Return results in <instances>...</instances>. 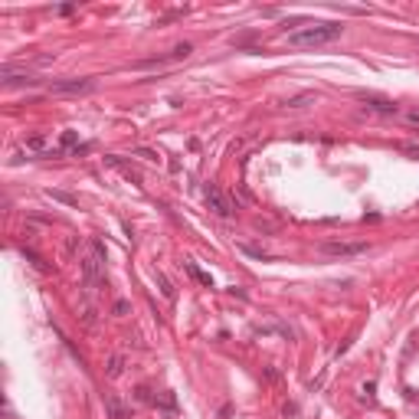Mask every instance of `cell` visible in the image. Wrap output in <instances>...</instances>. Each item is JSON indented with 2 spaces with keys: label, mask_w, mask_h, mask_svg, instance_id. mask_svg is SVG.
Masks as SVG:
<instances>
[{
  "label": "cell",
  "mask_w": 419,
  "mask_h": 419,
  "mask_svg": "<svg viewBox=\"0 0 419 419\" xmlns=\"http://www.w3.org/2000/svg\"><path fill=\"white\" fill-rule=\"evenodd\" d=\"M341 33H344L341 23H311V26H301V30L288 33V46H298V49L327 46V43H334Z\"/></svg>",
  "instance_id": "6da1fadb"
},
{
  "label": "cell",
  "mask_w": 419,
  "mask_h": 419,
  "mask_svg": "<svg viewBox=\"0 0 419 419\" xmlns=\"http://www.w3.org/2000/svg\"><path fill=\"white\" fill-rule=\"evenodd\" d=\"M102 262H105V249H102L99 239H95L92 252L82 259V285H85L88 292H95V288H99V282H102Z\"/></svg>",
  "instance_id": "7a4b0ae2"
},
{
  "label": "cell",
  "mask_w": 419,
  "mask_h": 419,
  "mask_svg": "<svg viewBox=\"0 0 419 419\" xmlns=\"http://www.w3.org/2000/svg\"><path fill=\"white\" fill-rule=\"evenodd\" d=\"M203 200H207V207L216 213V216H223V220L236 213V203L229 200L226 193L220 190V184H213V180H210V184H203Z\"/></svg>",
  "instance_id": "3957f363"
},
{
  "label": "cell",
  "mask_w": 419,
  "mask_h": 419,
  "mask_svg": "<svg viewBox=\"0 0 419 419\" xmlns=\"http://www.w3.org/2000/svg\"><path fill=\"white\" fill-rule=\"evenodd\" d=\"M49 92L52 95H88V92H95V79H52Z\"/></svg>",
  "instance_id": "277c9868"
},
{
  "label": "cell",
  "mask_w": 419,
  "mask_h": 419,
  "mask_svg": "<svg viewBox=\"0 0 419 419\" xmlns=\"http://www.w3.org/2000/svg\"><path fill=\"white\" fill-rule=\"evenodd\" d=\"M360 102L367 105L370 112L377 115H399V105L393 99H387V95H377V92H360Z\"/></svg>",
  "instance_id": "5b68a950"
},
{
  "label": "cell",
  "mask_w": 419,
  "mask_h": 419,
  "mask_svg": "<svg viewBox=\"0 0 419 419\" xmlns=\"http://www.w3.org/2000/svg\"><path fill=\"white\" fill-rule=\"evenodd\" d=\"M321 252L334 256V259H351V256H363L367 252V243H324Z\"/></svg>",
  "instance_id": "8992f818"
},
{
  "label": "cell",
  "mask_w": 419,
  "mask_h": 419,
  "mask_svg": "<svg viewBox=\"0 0 419 419\" xmlns=\"http://www.w3.org/2000/svg\"><path fill=\"white\" fill-rule=\"evenodd\" d=\"M0 82L4 85H37V79H33L26 69H16V66H0Z\"/></svg>",
  "instance_id": "52a82bcc"
},
{
  "label": "cell",
  "mask_w": 419,
  "mask_h": 419,
  "mask_svg": "<svg viewBox=\"0 0 419 419\" xmlns=\"http://www.w3.org/2000/svg\"><path fill=\"white\" fill-rule=\"evenodd\" d=\"M105 409H108V419H128V406L115 393H105Z\"/></svg>",
  "instance_id": "ba28073f"
},
{
  "label": "cell",
  "mask_w": 419,
  "mask_h": 419,
  "mask_svg": "<svg viewBox=\"0 0 419 419\" xmlns=\"http://www.w3.org/2000/svg\"><path fill=\"white\" fill-rule=\"evenodd\" d=\"M59 148H62V154H66V151H72V154H79V151H88V144H79V135H76V131H62Z\"/></svg>",
  "instance_id": "9c48e42d"
},
{
  "label": "cell",
  "mask_w": 419,
  "mask_h": 419,
  "mask_svg": "<svg viewBox=\"0 0 419 419\" xmlns=\"http://www.w3.org/2000/svg\"><path fill=\"white\" fill-rule=\"evenodd\" d=\"M184 269H187V272H190V279H193V282H200V285H203V288H213V279H210V275H207V272H203V269H200V265H197V262H190V259H187V262H184Z\"/></svg>",
  "instance_id": "30bf717a"
},
{
  "label": "cell",
  "mask_w": 419,
  "mask_h": 419,
  "mask_svg": "<svg viewBox=\"0 0 419 419\" xmlns=\"http://www.w3.org/2000/svg\"><path fill=\"white\" fill-rule=\"evenodd\" d=\"M121 370H124V357H121V354H112V357L105 360V377H108V380H118Z\"/></svg>",
  "instance_id": "8fae6325"
},
{
  "label": "cell",
  "mask_w": 419,
  "mask_h": 419,
  "mask_svg": "<svg viewBox=\"0 0 419 419\" xmlns=\"http://www.w3.org/2000/svg\"><path fill=\"white\" fill-rule=\"evenodd\" d=\"M26 151H37V154H49V141H46V135H30L26 138Z\"/></svg>",
  "instance_id": "7c38bea8"
},
{
  "label": "cell",
  "mask_w": 419,
  "mask_h": 419,
  "mask_svg": "<svg viewBox=\"0 0 419 419\" xmlns=\"http://www.w3.org/2000/svg\"><path fill=\"white\" fill-rule=\"evenodd\" d=\"M308 102H315V92H301V95H292V99H285V108H305Z\"/></svg>",
  "instance_id": "4fadbf2b"
},
{
  "label": "cell",
  "mask_w": 419,
  "mask_h": 419,
  "mask_svg": "<svg viewBox=\"0 0 419 419\" xmlns=\"http://www.w3.org/2000/svg\"><path fill=\"white\" fill-rule=\"evenodd\" d=\"M154 279H157V288H160V295H164L167 301H174V298H177V292H174V285L167 282V275H164V272H157Z\"/></svg>",
  "instance_id": "5bb4252c"
},
{
  "label": "cell",
  "mask_w": 419,
  "mask_h": 419,
  "mask_svg": "<svg viewBox=\"0 0 419 419\" xmlns=\"http://www.w3.org/2000/svg\"><path fill=\"white\" fill-rule=\"evenodd\" d=\"M23 256H26V262H30L33 269H40V272H49V265L43 262V256H37L33 249H23Z\"/></svg>",
  "instance_id": "9a60e30c"
},
{
  "label": "cell",
  "mask_w": 419,
  "mask_h": 419,
  "mask_svg": "<svg viewBox=\"0 0 419 419\" xmlns=\"http://www.w3.org/2000/svg\"><path fill=\"white\" fill-rule=\"evenodd\" d=\"M239 249H243L246 256H256V259H269V252H265L262 246H249V243H243V246H239Z\"/></svg>",
  "instance_id": "2e32d148"
},
{
  "label": "cell",
  "mask_w": 419,
  "mask_h": 419,
  "mask_svg": "<svg viewBox=\"0 0 419 419\" xmlns=\"http://www.w3.org/2000/svg\"><path fill=\"white\" fill-rule=\"evenodd\" d=\"M190 52H193V46H190V43H177V46H174V52H171V59H187Z\"/></svg>",
  "instance_id": "e0dca14e"
},
{
  "label": "cell",
  "mask_w": 419,
  "mask_h": 419,
  "mask_svg": "<svg viewBox=\"0 0 419 419\" xmlns=\"http://www.w3.org/2000/svg\"><path fill=\"white\" fill-rule=\"evenodd\" d=\"M403 121L409 124V128H416V131H419V108H409V112H403Z\"/></svg>",
  "instance_id": "ac0fdd59"
},
{
  "label": "cell",
  "mask_w": 419,
  "mask_h": 419,
  "mask_svg": "<svg viewBox=\"0 0 419 419\" xmlns=\"http://www.w3.org/2000/svg\"><path fill=\"white\" fill-rule=\"evenodd\" d=\"M131 154L141 157V160H157V151H151V148H135Z\"/></svg>",
  "instance_id": "d6986e66"
},
{
  "label": "cell",
  "mask_w": 419,
  "mask_h": 419,
  "mask_svg": "<svg viewBox=\"0 0 419 419\" xmlns=\"http://www.w3.org/2000/svg\"><path fill=\"white\" fill-rule=\"evenodd\" d=\"M112 311H115V318H124V315H131V305L128 301H115Z\"/></svg>",
  "instance_id": "ffe728a7"
},
{
  "label": "cell",
  "mask_w": 419,
  "mask_h": 419,
  "mask_svg": "<svg viewBox=\"0 0 419 419\" xmlns=\"http://www.w3.org/2000/svg\"><path fill=\"white\" fill-rule=\"evenodd\" d=\"M49 197H52V200H59V203H66V207H76V197H69V193H59V190H49Z\"/></svg>",
  "instance_id": "44dd1931"
},
{
  "label": "cell",
  "mask_w": 419,
  "mask_h": 419,
  "mask_svg": "<svg viewBox=\"0 0 419 419\" xmlns=\"http://www.w3.org/2000/svg\"><path fill=\"white\" fill-rule=\"evenodd\" d=\"M56 13H62V16H69V13H76V4H62V7H56Z\"/></svg>",
  "instance_id": "7402d4cb"
},
{
  "label": "cell",
  "mask_w": 419,
  "mask_h": 419,
  "mask_svg": "<svg viewBox=\"0 0 419 419\" xmlns=\"http://www.w3.org/2000/svg\"><path fill=\"white\" fill-rule=\"evenodd\" d=\"M406 151L409 154H419V144H406Z\"/></svg>",
  "instance_id": "603a6c76"
}]
</instances>
